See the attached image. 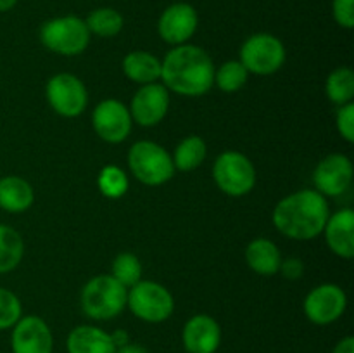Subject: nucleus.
<instances>
[{"instance_id": "obj_18", "label": "nucleus", "mask_w": 354, "mask_h": 353, "mask_svg": "<svg viewBox=\"0 0 354 353\" xmlns=\"http://www.w3.org/2000/svg\"><path fill=\"white\" fill-rule=\"evenodd\" d=\"M245 263L254 273L263 277L277 275L282 263V253L273 241L266 237H256L245 246Z\"/></svg>"}, {"instance_id": "obj_26", "label": "nucleus", "mask_w": 354, "mask_h": 353, "mask_svg": "<svg viewBox=\"0 0 354 353\" xmlns=\"http://www.w3.org/2000/svg\"><path fill=\"white\" fill-rule=\"evenodd\" d=\"M97 187L107 199H120L128 192L130 180L128 175L116 165H106L97 176Z\"/></svg>"}, {"instance_id": "obj_31", "label": "nucleus", "mask_w": 354, "mask_h": 353, "mask_svg": "<svg viewBox=\"0 0 354 353\" xmlns=\"http://www.w3.org/2000/svg\"><path fill=\"white\" fill-rule=\"evenodd\" d=\"M332 16L344 30L354 28V0H332Z\"/></svg>"}, {"instance_id": "obj_8", "label": "nucleus", "mask_w": 354, "mask_h": 353, "mask_svg": "<svg viewBox=\"0 0 354 353\" xmlns=\"http://www.w3.org/2000/svg\"><path fill=\"white\" fill-rule=\"evenodd\" d=\"M213 180L223 194L241 197L254 189L256 168L251 159L242 152L225 151L214 161Z\"/></svg>"}, {"instance_id": "obj_25", "label": "nucleus", "mask_w": 354, "mask_h": 353, "mask_svg": "<svg viewBox=\"0 0 354 353\" xmlns=\"http://www.w3.org/2000/svg\"><path fill=\"white\" fill-rule=\"evenodd\" d=\"M325 93L328 100L335 106H344V104L353 102L354 99V71L351 68L334 69L328 75L327 83H325Z\"/></svg>"}, {"instance_id": "obj_20", "label": "nucleus", "mask_w": 354, "mask_h": 353, "mask_svg": "<svg viewBox=\"0 0 354 353\" xmlns=\"http://www.w3.org/2000/svg\"><path fill=\"white\" fill-rule=\"evenodd\" d=\"M35 201L33 187L17 175L0 179V208L7 213H23Z\"/></svg>"}, {"instance_id": "obj_30", "label": "nucleus", "mask_w": 354, "mask_h": 353, "mask_svg": "<svg viewBox=\"0 0 354 353\" xmlns=\"http://www.w3.org/2000/svg\"><path fill=\"white\" fill-rule=\"evenodd\" d=\"M335 128L346 142H354V102H348L339 106L335 113Z\"/></svg>"}, {"instance_id": "obj_23", "label": "nucleus", "mask_w": 354, "mask_h": 353, "mask_svg": "<svg viewBox=\"0 0 354 353\" xmlns=\"http://www.w3.org/2000/svg\"><path fill=\"white\" fill-rule=\"evenodd\" d=\"M24 256V241L16 228L0 224V273L17 269Z\"/></svg>"}, {"instance_id": "obj_36", "label": "nucleus", "mask_w": 354, "mask_h": 353, "mask_svg": "<svg viewBox=\"0 0 354 353\" xmlns=\"http://www.w3.org/2000/svg\"><path fill=\"white\" fill-rule=\"evenodd\" d=\"M17 0H0V12H9L16 7Z\"/></svg>"}, {"instance_id": "obj_27", "label": "nucleus", "mask_w": 354, "mask_h": 353, "mask_svg": "<svg viewBox=\"0 0 354 353\" xmlns=\"http://www.w3.org/2000/svg\"><path fill=\"white\" fill-rule=\"evenodd\" d=\"M249 73L241 61H227L214 69V85L225 93L239 92L248 83Z\"/></svg>"}, {"instance_id": "obj_2", "label": "nucleus", "mask_w": 354, "mask_h": 353, "mask_svg": "<svg viewBox=\"0 0 354 353\" xmlns=\"http://www.w3.org/2000/svg\"><path fill=\"white\" fill-rule=\"evenodd\" d=\"M330 217L327 197L313 189L289 194L277 203L272 221L277 230L294 241H311L324 232Z\"/></svg>"}, {"instance_id": "obj_29", "label": "nucleus", "mask_w": 354, "mask_h": 353, "mask_svg": "<svg viewBox=\"0 0 354 353\" xmlns=\"http://www.w3.org/2000/svg\"><path fill=\"white\" fill-rule=\"evenodd\" d=\"M23 317V305L12 291L0 287V331L12 329Z\"/></svg>"}, {"instance_id": "obj_34", "label": "nucleus", "mask_w": 354, "mask_h": 353, "mask_svg": "<svg viewBox=\"0 0 354 353\" xmlns=\"http://www.w3.org/2000/svg\"><path fill=\"white\" fill-rule=\"evenodd\" d=\"M111 339H113L116 350L121 348V346H124L127 343H130V336H128V332L124 331V329H116L114 332H111Z\"/></svg>"}, {"instance_id": "obj_9", "label": "nucleus", "mask_w": 354, "mask_h": 353, "mask_svg": "<svg viewBox=\"0 0 354 353\" xmlns=\"http://www.w3.org/2000/svg\"><path fill=\"white\" fill-rule=\"evenodd\" d=\"M47 102L59 116L76 118L86 109L88 92L82 80L71 73H57L45 85Z\"/></svg>"}, {"instance_id": "obj_28", "label": "nucleus", "mask_w": 354, "mask_h": 353, "mask_svg": "<svg viewBox=\"0 0 354 353\" xmlns=\"http://www.w3.org/2000/svg\"><path fill=\"white\" fill-rule=\"evenodd\" d=\"M111 275L127 289L142 280V263L133 253H120L111 266Z\"/></svg>"}, {"instance_id": "obj_4", "label": "nucleus", "mask_w": 354, "mask_h": 353, "mask_svg": "<svg viewBox=\"0 0 354 353\" xmlns=\"http://www.w3.org/2000/svg\"><path fill=\"white\" fill-rule=\"evenodd\" d=\"M128 166L135 179L149 187L162 185L175 175L171 154L152 141H138L131 145L128 151Z\"/></svg>"}, {"instance_id": "obj_21", "label": "nucleus", "mask_w": 354, "mask_h": 353, "mask_svg": "<svg viewBox=\"0 0 354 353\" xmlns=\"http://www.w3.org/2000/svg\"><path fill=\"white\" fill-rule=\"evenodd\" d=\"M123 73L128 80L140 85H149L161 80V61L145 51H133L124 55Z\"/></svg>"}, {"instance_id": "obj_15", "label": "nucleus", "mask_w": 354, "mask_h": 353, "mask_svg": "<svg viewBox=\"0 0 354 353\" xmlns=\"http://www.w3.org/2000/svg\"><path fill=\"white\" fill-rule=\"evenodd\" d=\"M12 353H52L54 334L38 315H24L14 324L10 336Z\"/></svg>"}, {"instance_id": "obj_24", "label": "nucleus", "mask_w": 354, "mask_h": 353, "mask_svg": "<svg viewBox=\"0 0 354 353\" xmlns=\"http://www.w3.org/2000/svg\"><path fill=\"white\" fill-rule=\"evenodd\" d=\"M85 24L88 28L90 35L111 38L121 33L124 26V19L120 10L113 9V7H99V9H93L85 17Z\"/></svg>"}, {"instance_id": "obj_3", "label": "nucleus", "mask_w": 354, "mask_h": 353, "mask_svg": "<svg viewBox=\"0 0 354 353\" xmlns=\"http://www.w3.org/2000/svg\"><path fill=\"white\" fill-rule=\"evenodd\" d=\"M128 289L113 275H95L82 289V310L92 320H111L127 308Z\"/></svg>"}, {"instance_id": "obj_19", "label": "nucleus", "mask_w": 354, "mask_h": 353, "mask_svg": "<svg viewBox=\"0 0 354 353\" xmlns=\"http://www.w3.org/2000/svg\"><path fill=\"white\" fill-rule=\"evenodd\" d=\"M68 353H116L109 332L95 325H78L73 329L66 341Z\"/></svg>"}, {"instance_id": "obj_32", "label": "nucleus", "mask_w": 354, "mask_h": 353, "mask_svg": "<svg viewBox=\"0 0 354 353\" xmlns=\"http://www.w3.org/2000/svg\"><path fill=\"white\" fill-rule=\"evenodd\" d=\"M279 273H282V275L286 277V279H289V280L301 279V277H303V273H304L303 262H301L299 258L282 260V263H280Z\"/></svg>"}, {"instance_id": "obj_16", "label": "nucleus", "mask_w": 354, "mask_h": 353, "mask_svg": "<svg viewBox=\"0 0 354 353\" xmlns=\"http://www.w3.org/2000/svg\"><path fill=\"white\" fill-rule=\"evenodd\" d=\"M182 343L187 353H216L221 343L220 324L211 315H194L183 325Z\"/></svg>"}, {"instance_id": "obj_10", "label": "nucleus", "mask_w": 354, "mask_h": 353, "mask_svg": "<svg viewBox=\"0 0 354 353\" xmlns=\"http://www.w3.org/2000/svg\"><path fill=\"white\" fill-rule=\"evenodd\" d=\"M348 296L337 284L325 282L313 287L304 298V315L315 325H328L344 315Z\"/></svg>"}, {"instance_id": "obj_12", "label": "nucleus", "mask_w": 354, "mask_h": 353, "mask_svg": "<svg viewBox=\"0 0 354 353\" xmlns=\"http://www.w3.org/2000/svg\"><path fill=\"white\" fill-rule=\"evenodd\" d=\"M353 175V163L348 156L341 152L328 154L313 172L315 190L325 197H337L351 187Z\"/></svg>"}, {"instance_id": "obj_33", "label": "nucleus", "mask_w": 354, "mask_h": 353, "mask_svg": "<svg viewBox=\"0 0 354 353\" xmlns=\"http://www.w3.org/2000/svg\"><path fill=\"white\" fill-rule=\"evenodd\" d=\"M332 353H354V338L353 336H346L341 341L335 345L334 352Z\"/></svg>"}, {"instance_id": "obj_22", "label": "nucleus", "mask_w": 354, "mask_h": 353, "mask_svg": "<svg viewBox=\"0 0 354 353\" xmlns=\"http://www.w3.org/2000/svg\"><path fill=\"white\" fill-rule=\"evenodd\" d=\"M206 154V142L199 135H189L176 145L171 156L173 165H175V170H180V172H192L203 165Z\"/></svg>"}, {"instance_id": "obj_13", "label": "nucleus", "mask_w": 354, "mask_h": 353, "mask_svg": "<svg viewBox=\"0 0 354 353\" xmlns=\"http://www.w3.org/2000/svg\"><path fill=\"white\" fill-rule=\"evenodd\" d=\"M199 26V14L196 7L187 2H175L166 7L158 21V33L166 44H189Z\"/></svg>"}, {"instance_id": "obj_35", "label": "nucleus", "mask_w": 354, "mask_h": 353, "mask_svg": "<svg viewBox=\"0 0 354 353\" xmlns=\"http://www.w3.org/2000/svg\"><path fill=\"white\" fill-rule=\"evenodd\" d=\"M116 353H149V352L144 348V346L138 345V343H127L124 346L118 348Z\"/></svg>"}, {"instance_id": "obj_7", "label": "nucleus", "mask_w": 354, "mask_h": 353, "mask_svg": "<svg viewBox=\"0 0 354 353\" xmlns=\"http://www.w3.org/2000/svg\"><path fill=\"white\" fill-rule=\"evenodd\" d=\"M286 45L272 33H254L242 44L239 61L248 73L268 76L286 64Z\"/></svg>"}, {"instance_id": "obj_17", "label": "nucleus", "mask_w": 354, "mask_h": 353, "mask_svg": "<svg viewBox=\"0 0 354 353\" xmlns=\"http://www.w3.org/2000/svg\"><path fill=\"white\" fill-rule=\"evenodd\" d=\"M322 234L334 255L351 260L354 256V211L351 208L335 211L328 217Z\"/></svg>"}, {"instance_id": "obj_14", "label": "nucleus", "mask_w": 354, "mask_h": 353, "mask_svg": "<svg viewBox=\"0 0 354 353\" xmlns=\"http://www.w3.org/2000/svg\"><path fill=\"white\" fill-rule=\"evenodd\" d=\"M131 120L145 128L156 127L165 120L169 109V90L162 83L142 85L130 102Z\"/></svg>"}, {"instance_id": "obj_6", "label": "nucleus", "mask_w": 354, "mask_h": 353, "mask_svg": "<svg viewBox=\"0 0 354 353\" xmlns=\"http://www.w3.org/2000/svg\"><path fill=\"white\" fill-rule=\"evenodd\" d=\"M127 307L131 314L149 324H161L175 311V298L156 280H140L128 289Z\"/></svg>"}, {"instance_id": "obj_1", "label": "nucleus", "mask_w": 354, "mask_h": 353, "mask_svg": "<svg viewBox=\"0 0 354 353\" xmlns=\"http://www.w3.org/2000/svg\"><path fill=\"white\" fill-rule=\"evenodd\" d=\"M214 64L204 48L192 44L173 47L161 61L162 85L182 97H201L214 87Z\"/></svg>"}, {"instance_id": "obj_11", "label": "nucleus", "mask_w": 354, "mask_h": 353, "mask_svg": "<svg viewBox=\"0 0 354 353\" xmlns=\"http://www.w3.org/2000/svg\"><path fill=\"white\" fill-rule=\"evenodd\" d=\"M131 114L128 106L118 99H104L93 107L92 127L107 144H120L131 132Z\"/></svg>"}, {"instance_id": "obj_5", "label": "nucleus", "mask_w": 354, "mask_h": 353, "mask_svg": "<svg viewBox=\"0 0 354 353\" xmlns=\"http://www.w3.org/2000/svg\"><path fill=\"white\" fill-rule=\"evenodd\" d=\"M90 31L85 19L78 16H59L48 19L40 28V42L54 54L78 55L86 51L90 44Z\"/></svg>"}]
</instances>
